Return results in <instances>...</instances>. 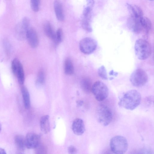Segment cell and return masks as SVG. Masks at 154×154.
Masks as SVG:
<instances>
[{
  "instance_id": "1",
  "label": "cell",
  "mask_w": 154,
  "mask_h": 154,
  "mask_svg": "<svg viewBox=\"0 0 154 154\" xmlns=\"http://www.w3.org/2000/svg\"><path fill=\"white\" fill-rule=\"evenodd\" d=\"M141 96L140 93L135 90H129L125 93L120 98L118 104L119 106L127 109L132 110L140 104Z\"/></svg>"
},
{
  "instance_id": "2",
  "label": "cell",
  "mask_w": 154,
  "mask_h": 154,
  "mask_svg": "<svg viewBox=\"0 0 154 154\" xmlns=\"http://www.w3.org/2000/svg\"><path fill=\"white\" fill-rule=\"evenodd\" d=\"M135 54L139 60H145L151 55L152 48L150 44L146 40L143 39L137 40L135 44Z\"/></svg>"
},
{
  "instance_id": "3",
  "label": "cell",
  "mask_w": 154,
  "mask_h": 154,
  "mask_svg": "<svg viewBox=\"0 0 154 154\" xmlns=\"http://www.w3.org/2000/svg\"><path fill=\"white\" fill-rule=\"evenodd\" d=\"M109 146L111 151L114 153L123 154L128 148V143L126 138L120 135L115 136L110 139Z\"/></svg>"
},
{
  "instance_id": "4",
  "label": "cell",
  "mask_w": 154,
  "mask_h": 154,
  "mask_svg": "<svg viewBox=\"0 0 154 154\" xmlns=\"http://www.w3.org/2000/svg\"><path fill=\"white\" fill-rule=\"evenodd\" d=\"M97 121L102 125L106 126L111 122L113 114L110 108L107 106L101 104L98 106L96 110Z\"/></svg>"
},
{
  "instance_id": "5",
  "label": "cell",
  "mask_w": 154,
  "mask_h": 154,
  "mask_svg": "<svg viewBox=\"0 0 154 154\" xmlns=\"http://www.w3.org/2000/svg\"><path fill=\"white\" fill-rule=\"evenodd\" d=\"M91 91L99 101L104 100L108 97L109 91L107 86L103 82L98 81L92 85Z\"/></svg>"
},
{
  "instance_id": "6",
  "label": "cell",
  "mask_w": 154,
  "mask_h": 154,
  "mask_svg": "<svg viewBox=\"0 0 154 154\" xmlns=\"http://www.w3.org/2000/svg\"><path fill=\"white\" fill-rule=\"evenodd\" d=\"M148 80L147 74L141 69H138L134 70L130 77V81L132 84L137 87L144 85L147 82Z\"/></svg>"
},
{
  "instance_id": "7",
  "label": "cell",
  "mask_w": 154,
  "mask_h": 154,
  "mask_svg": "<svg viewBox=\"0 0 154 154\" xmlns=\"http://www.w3.org/2000/svg\"><path fill=\"white\" fill-rule=\"evenodd\" d=\"M11 68L14 75L17 79L19 83L23 85L25 81V74L23 66L19 60L14 58L12 61Z\"/></svg>"
},
{
  "instance_id": "8",
  "label": "cell",
  "mask_w": 154,
  "mask_h": 154,
  "mask_svg": "<svg viewBox=\"0 0 154 154\" xmlns=\"http://www.w3.org/2000/svg\"><path fill=\"white\" fill-rule=\"evenodd\" d=\"M97 43L94 39L86 37L82 39L79 43V48L81 51L86 54H90L96 49Z\"/></svg>"
},
{
  "instance_id": "9",
  "label": "cell",
  "mask_w": 154,
  "mask_h": 154,
  "mask_svg": "<svg viewBox=\"0 0 154 154\" xmlns=\"http://www.w3.org/2000/svg\"><path fill=\"white\" fill-rule=\"evenodd\" d=\"M30 24L29 18L24 17L21 22L17 25L16 28L17 35L18 39H23L26 37V32L29 29Z\"/></svg>"
},
{
  "instance_id": "10",
  "label": "cell",
  "mask_w": 154,
  "mask_h": 154,
  "mask_svg": "<svg viewBox=\"0 0 154 154\" xmlns=\"http://www.w3.org/2000/svg\"><path fill=\"white\" fill-rule=\"evenodd\" d=\"M40 142L39 136L34 133H28L25 137L26 147L28 149H35L40 144Z\"/></svg>"
},
{
  "instance_id": "11",
  "label": "cell",
  "mask_w": 154,
  "mask_h": 154,
  "mask_svg": "<svg viewBox=\"0 0 154 154\" xmlns=\"http://www.w3.org/2000/svg\"><path fill=\"white\" fill-rule=\"evenodd\" d=\"M26 38L31 48H35L38 46L39 39L37 34L34 29L29 28L26 32Z\"/></svg>"
},
{
  "instance_id": "12",
  "label": "cell",
  "mask_w": 154,
  "mask_h": 154,
  "mask_svg": "<svg viewBox=\"0 0 154 154\" xmlns=\"http://www.w3.org/2000/svg\"><path fill=\"white\" fill-rule=\"evenodd\" d=\"M140 18L130 16L127 21V26L128 28L136 34L139 33L143 31L140 21Z\"/></svg>"
},
{
  "instance_id": "13",
  "label": "cell",
  "mask_w": 154,
  "mask_h": 154,
  "mask_svg": "<svg viewBox=\"0 0 154 154\" xmlns=\"http://www.w3.org/2000/svg\"><path fill=\"white\" fill-rule=\"evenodd\" d=\"M72 129L75 134L77 135L82 134L85 131V124L83 120L80 118L74 119L72 123Z\"/></svg>"
},
{
  "instance_id": "14",
  "label": "cell",
  "mask_w": 154,
  "mask_h": 154,
  "mask_svg": "<svg viewBox=\"0 0 154 154\" xmlns=\"http://www.w3.org/2000/svg\"><path fill=\"white\" fill-rule=\"evenodd\" d=\"M54 8L57 19L60 21L64 19V15L62 3L59 0H55L54 3Z\"/></svg>"
},
{
  "instance_id": "15",
  "label": "cell",
  "mask_w": 154,
  "mask_h": 154,
  "mask_svg": "<svg viewBox=\"0 0 154 154\" xmlns=\"http://www.w3.org/2000/svg\"><path fill=\"white\" fill-rule=\"evenodd\" d=\"M127 7L131 16L140 18L143 16V12L142 10L138 6L127 3Z\"/></svg>"
},
{
  "instance_id": "16",
  "label": "cell",
  "mask_w": 154,
  "mask_h": 154,
  "mask_svg": "<svg viewBox=\"0 0 154 154\" xmlns=\"http://www.w3.org/2000/svg\"><path fill=\"white\" fill-rule=\"evenodd\" d=\"M43 29L47 36L56 44V32L51 23L48 21L45 22L43 25Z\"/></svg>"
},
{
  "instance_id": "17",
  "label": "cell",
  "mask_w": 154,
  "mask_h": 154,
  "mask_svg": "<svg viewBox=\"0 0 154 154\" xmlns=\"http://www.w3.org/2000/svg\"><path fill=\"white\" fill-rule=\"evenodd\" d=\"M21 91L24 106L26 109H29L30 106L29 93L26 88L23 85H21Z\"/></svg>"
},
{
  "instance_id": "18",
  "label": "cell",
  "mask_w": 154,
  "mask_h": 154,
  "mask_svg": "<svg viewBox=\"0 0 154 154\" xmlns=\"http://www.w3.org/2000/svg\"><path fill=\"white\" fill-rule=\"evenodd\" d=\"M40 128L42 131L45 134L49 132L50 130L49 116L45 115L41 118L40 121Z\"/></svg>"
},
{
  "instance_id": "19",
  "label": "cell",
  "mask_w": 154,
  "mask_h": 154,
  "mask_svg": "<svg viewBox=\"0 0 154 154\" xmlns=\"http://www.w3.org/2000/svg\"><path fill=\"white\" fill-rule=\"evenodd\" d=\"M14 143L18 150L23 152L26 147L25 138L22 135H17L14 138Z\"/></svg>"
},
{
  "instance_id": "20",
  "label": "cell",
  "mask_w": 154,
  "mask_h": 154,
  "mask_svg": "<svg viewBox=\"0 0 154 154\" xmlns=\"http://www.w3.org/2000/svg\"><path fill=\"white\" fill-rule=\"evenodd\" d=\"M140 21L143 31L146 33L149 32L152 27V24L149 19L143 16L140 18Z\"/></svg>"
},
{
  "instance_id": "21",
  "label": "cell",
  "mask_w": 154,
  "mask_h": 154,
  "mask_svg": "<svg viewBox=\"0 0 154 154\" xmlns=\"http://www.w3.org/2000/svg\"><path fill=\"white\" fill-rule=\"evenodd\" d=\"M81 85L82 88L85 92L88 93L91 91L92 83L89 78L85 77L82 78L81 82Z\"/></svg>"
},
{
  "instance_id": "22",
  "label": "cell",
  "mask_w": 154,
  "mask_h": 154,
  "mask_svg": "<svg viewBox=\"0 0 154 154\" xmlns=\"http://www.w3.org/2000/svg\"><path fill=\"white\" fill-rule=\"evenodd\" d=\"M64 70L67 75H71L74 73L73 65L71 60L69 58H66L65 61Z\"/></svg>"
},
{
  "instance_id": "23",
  "label": "cell",
  "mask_w": 154,
  "mask_h": 154,
  "mask_svg": "<svg viewBox=\"0 0 154 154\" xmlns=\"http://www.w3.org/2000/svg\"><path fill=\"white\" fill-rule=\"evenodd\" d=\"M91 18L88 17H82V26L83 29L88 32H91L92 30L91 24Z\"/></svg>"
},
{
  "instance_id": "24",
  "label": "cell",
  "mask_w": 154,
  "mask_h": 154,
  "mask_svg": "<svg viewBox=\"0 0 154 154\" xmlns=\"http://www.w3.org/2000/svg\"><path fill=\"white\" fill-rule=\"evenodd\" d=\"M45 74L42 69H40L38 72L36 80V84L37 85H42L45 81Z\"/></svg>"
},
{
  "instance_id": "25",
  "label": "cell",
  "mask_w": 154,
  "mask_h": 154,
  "mask_svg": "<svg viewBox=\"0 0 154 154\" xmlns=\"http://www.w3.org/2000/svg\"><path fill=\"white\" fill-rule=\"evenodd\" d=\"M98 73L99 76L102 79L106 80L107 79V72L104 66H101L98 68Z\"/></svg>"
},
{
  "instance_id": "26",
  "label": "cell",
  "mask_w": 154,
  "mask_h": 154,
  "mask_svg": "<svg viewBox=\"0 0 154 154\" xmlns=\"http://www.w3.org/2000/svg\"><path fill=\"white\" fill-rule=\"evenodd\" d=\"M40 0H30V6L32 10L37 12L39 10Z\"/></svg>"
},
{
  "instance_id": "27",
  "label": "cell",
  "mask_w": 154,
  "mask_h": 154,
  "mask_svg": "<svg viewBox=\"0 0 154 154\" xmlns=\"http://www.w3.org/2000/svg\"><path fill=\"white\" fill-rule=\"evenodd\" d=\"M63 33L62 29L59 28L56 32V44L60 43L63 39Z\"/></svg>"
},
{
  "instance_id": "28",
  "label": "cell",
  "mask_w": 154,
  "mask_h": 154,
  "mask_svg": "<svg viewBox=\"0 0 154 154\" xmlns=\"http://www.w3.org/2000/svg\"><path fill=\"white\" fill-rule=\"evenodd\" d=\"M35 149L37 153H45L47 151L45 146L40 143Z\"/></svg>"
},
{
  "instance_id": "29",
  "label": "cell",
  "mask_w": 154,
  "mask_h": 154,
  "mask_svg": "<svg viewBox=\"0 0 154 154\" xmlns=\"http://www.w3.org/2000/svg\"><path fill=\"white\" fill-rule=\"evenodd\" d=\"M68 151L70 154H75L77 152V149L74 146L71 145L69 146L68 148Z\"/></svg>"
},
{
  "instance_id": "30",
  "label": "cell",
  "mask_w": 154,
  "mask_h": 154,
  "mask_svg": "<svg viewBox=\"0 0 154 154\" xmlns=\"http://www.w3.org/2000/svg\"><path fill=\"white\" fill-rule=\"evenodd\" d=\"M88 6L93 8L94 4V0H86Z\"/></svg>"
},
{
  "instance_id": "31",
  "label": "cell",
  "mask_w": 154,
  "mask_h": 154,
  "mask_svg": "<svg viewBox=\"0 0 154 154\" xmlns=\"http://www.w3.org/2000/svg\"><path fill=\"white\" fill-rule=\"evenodd\" d=\"M109 74L110 75H115L116 76L117 75L118 73L117 72H114L113 70H112L110 72Z\"/></svg>"
},
{
  "instance_id": "32",
  "label": "cell",
  "mask_w": 154,
  "mask_h": 154,
  "mask_svg": "<svg viewBox=\"0 0 154 154\" xmlns=\"http://www.w3.org/2000/svg\"><path fill=\"white\" fill-rule=\"evenodd\" d=\"M0 154H6V153L4 149L0 148Z\"/></svg>"
},
{
  "instance_id": "33",
  "label": "cell",
  "mask_w": 154,
  "mask_h": 154,
  "mask_svg": "<svg viewBox=\"0 0 154 154\" xmlns=\"http://www.w3.org/2000/svg\"><path fill=\"white\" fill-rule=\"evenodd\" d=\"M2 130V126L1 124H0V133L1 131Z\"/></svg>"
},
{
  "instance_id": "34",
  "label": "cell",
  "mask_w": 154,
  "mask_h": 154,
  "mask_svg": "<svg viewBox=\"0 0 154 154\" xmlns=\"http://www.w3.org/2000/svg\"><path fill=\"white\" fill-rule=\"evenodd\" d=\"M150 0V1H152V0Z\"/></svg>"
}]
</instances>
